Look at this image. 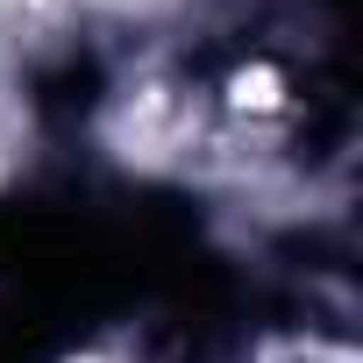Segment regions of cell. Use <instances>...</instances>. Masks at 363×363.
Masks as SVG:
<instances>
[{
	"label": "cell",
	"instance_id": "1",
	"mask_svg": "<svg viewBox=\"0 0 363 363\" xmlns=\"http://www.w3.org/2000/svg\"><path fill=\"white\" fill-rule=\"evenodd\" d=\"M235 107H278V79L271 72H242L235 79Z\"/></svg>",
	"mask_w": 363,
	"mask_h": 363
}]
</instances>
